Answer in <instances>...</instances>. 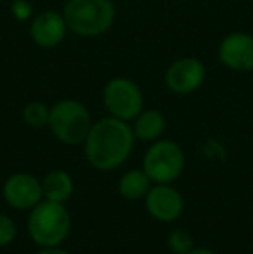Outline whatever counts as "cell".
<instances>
[{
	"label": "cell",
	"instance_id": "1",
	"mask_svg": "<svg viewBox=\"0 0 253 254\" xmlns=\"http://www.w3.org/2000/svg\"><path fill=\"white\" fill-rule=\"evenodd\" d=\"M135 140L128 121L106 116L92 125L84 142L85 157L95 170L113 171L130 157Z\"/></svg>",
	"mask_w": 253,
	"mask_h": 254
},
{
	"label": "cell",
	"instance_id": "2",
	"mask_svg": "<svg viewBox=\"0 0 253 254\" xmlns=\"http://www.w3.org/2000/svg\"><path fill=\"white\" fill-rule=\"evenodd\" d=\"M68 30L84 38L108 33L116 19L113 0H68L63 9Z\"/></svg>",
	"mask_w": 253,
	"mask_h": 254
},
{
	"label": "cell",
	"instance_id": "3",
	"mask_svg": "<svg viewBox=\"0 0 253 254\" xmlns=\"http://www.w3.org/2000/svg\"><path fill=\"white\" fill-rule=\"evenodd\" d=\"M71 232V214L66 204L47 201L30 211L28 216V234L38 248L61 246Z\"/></svg>",
	"mask_w": 253,
	"mask_h": 254
},
{
	"label": "cell",
	"instance_id": "4",
	"mask_svg": "<svg viewBox=\"0 0 253 254\" xmlns=\"http://www.w3.org/2000/svg\"><path fill=\"white\" fill-rule=\"evenodd\" d=\"M92 116L84 102L77 99H61L51 106L49 130L64 145H82L90 131Z\"/></svg>",
	"mask_w": 253,
	"mask_h": 254
},
{
	"label": "cell",
	"instance_id": "5",
	"mask_svg": "<svg viewBox=\"0 0 253 254\" xmlns=\"http://www.w3.org/2000/svg\"><path fill=\"white\" fill-rule=\"evenodd\" d=\"M186 166V156L177 142L158 138L151 142L144 157L142 170L153 184H173L182 175Z\"/></svg>",
	"mask_w": 253,
	"mask_h": 254
},
{
	"label": "cell",
	"instance_id": "6",
	"mask_svg": "<svg viewBox=\"0 0 253 254\" xmlns=\"http://www.w3.org/2000/svg\"><path fill=\"white\" fill-rule=\"evenodd\" d=\"M102 104L109 116L132 123L144 109V94L134 80L118 76L104 85Z\"/></svg>",
	"mask_w": 253,
	"mask_h": 254
},
{
	"label": "cell",
	"instance_id": "7",
	"mask_svg": "<svg viewBox=\"0 0 253 254\" xmlns=\"http://www.w3.org/2000/svg\"><path fill=\"white\" fill-rule=\"evenodd\" d=\"M206 81V66L198 57H179L165 71V85L175 95L198 92Z\"/></svg>",
	"mask_w": 253,
	"mask_h": 254
},
{
	"label": "cell",
	"instance_id": "8",
	"mask_svg": "<svg viewBox=\"0 0 253 254\" xmlns=\"http://www.w3.org/2000/svg\"><path fill=\"white\" fill-rule=\"evenodd\" d=\"M2 199L12 209L31 211L37 204L44 201L42 180L24 171L10 175L2 185Z\"/></svg>",
	"mask_w": 253,
	"mask_h": 254
},
{
	"label": "cell",
	"instance_id": "9",
	"mask_svg": "<svg viewBox=\"0 0 253 254\" xmlns=\"http://www.w3.org/2000/svg\"><path fill=\"white\" fill-rule=\"evenodd\" d=\"M217 57L224 67L234 73L253 71V35L248 31H231L220 40Z\"/></svg>",
	"mask_w": 253,
	"mask_h": 254
},
{
	"label": "cell",
	"instance_id": "10",
	"mask_svg": "<svg viewBox=\"0 0 253 254\" xmlns=\"http://www.w3.org/2000/svg\"><path fill=\"white\" fill-rule=\"evenodd\" d=\"M144 207L153 220L172 223L184 213V197L172 184H153L144 197Z\"/></svg>",
	"mask_w": 253,
	"mask_h": 254
},
{
	"label": "cell",
	"instance_id": "11",
	"mask_svg": "<svg viewBox=\"0 0 253 254\" xmlns=\"http://www.w3.org/2000/svg\"><path fill=\"white\" fill-rule=\"evenodd\" d=\"M68 24L63 12L44 10L35 14L30 23V37L33 44L40 49H54L63 44L68 35Z\"/></svg>",
	"mask_w": 253,
	"mask_h": 254
},
{
	"label": "cell",
	"instance_id": "12",
	"mask_svg": "<svg viewBox=\"0 0 253 254\" xmlns=\"http://www.w3.org/2000/svg\"><path fill=\"white\" fill-rule=\"evenodd\" d=\"M132 130L137 140L155 142L162 138L167 130V120L162 111L158 109H142L132 121Z\"/></svg>",
	"mask_w": 253,
	"mask_h": 254
},
{
	"label": "cell",
	"instance_id": "13",
	"mask_svg": "<svg viewBox=\"0 0 253 254\" xmlns=\"http://www.w3.org/2000/svg\"><path fill=\"white\" fill-rule=\"evenodd\" d=\"M44 199L66 204L75 192V182L71 175L64 170H52L42 178Z\"/></svg>",
	"mask_w": 253,
	"mask_h": 254
},
{
	"label": "cell",
	"instance_id": "14",
	"mask_svg": "<svg viewBox=\"0 0 253 254\" xmlns=\"http://www.w3.org/2000/svg\"><path fill=\"white\" fill-rule=\"evenodd\" d=\"M153 182L142 170H128L118 180V192L127 201H139L144 199L151 189Z\"/></svg>",
	"mask_w": 253,
	"mask_h": 254
},
{
	"label": "cell",
	"instance_id": "15",
	"mask_svg": "<svg viewBox=\"0 0 253 254\" xmlns=\"http://www.w3.org/2000/svg\"><path fill=\"white\" fill-rule=\"evenodd\" d=\"M23 121L31 128H44L49 125V116H51V107L40 101H31L21 111Z\"/></svg>",
	"mask_w": 253,
	"mask_h": 254
},
{
	"label": "cell",
	"instance_id": "16",
	"mask_svg": "<svg viewBox=\"0 0 253 254\" xmlns=\"http://www.w3.org/2000/svg\"><path fill=\"white\" fill-rule=\"evenodd\" d=\"M167 244L173 254H189L194 249V237L184 228H175L169 234Z\"/></svg>",
	"mask_w": 253,
	"mask_h": 254
},
{
	"label": "cell",
	"instance_id": "17",
	"mask_svg": "<svg viewBox=\"0 0 253 254\" xmlns=\"http://www.w3.org/2000/svg\"><path fill=\"white\" fill-rule=\"evenodd\" d=\"M17 237V225L7 214L0 213V249L9 248Z\"/></svg>",
	"mask_w": 253,
	"mask_h": 254
},
{
	"label": "cell",
	"instance_id": "18",
	"mask_svg": "<svg viewBox=\"0 0 253 254\" xmlns=\"http://www.w3.org/2000/svg\"><path fill=\"white\" fill-rule=\"evenodd\" d=\"M10 14L19 23H26V21L33 19L35 9L30 0H12V3H10Z\"/></svg>",
	"mask_w": 253,
	"mask_h": 254
},
{
	"label": "cell",
	"instance_id": "19",
	"mask_svg": "<svg viewBox=\"0 0 253 254\" xmlns=\"http://www.w3.org/2000/svg\"><path fill=\"white\" fill-rule=\"evenodd\" d=\"M35 254H71V253L63 249L61 246H49V248H38V251Z\"/></svg>",
	"mask_w": 253,
	"mask_h": 254
},
{
	"label": "cell",
	"instance_id": "20",
	"mask_svg": "<svg viewBox=\"0 0 253 254\" xmlns=\"http://www.w3.org/2000/svg\"><path fill=\"white\" fill-rule=\"evenodd\" d=\"M189 254H217V253L212 251V249H206V248H194Z\"/></svg>",
	"mask_w": 253,
	"mask_h": 254
},
{
	"label": "cell",
	"instance_id": "21",
	"mask_svg": "<svg viewBox=\"0 0 253 254\" xmlns=\"http://www.w3.org/2000/svg\"><path fill=\"white\" fill-rule=\"evenodd\" d=\"M0 199H2V187H0Z\"/></svg>",
	"mask_w": 253,
	"mask_h": 254
}]
</instances>
